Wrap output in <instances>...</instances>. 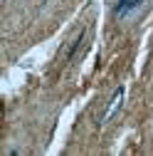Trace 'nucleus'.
<instances>
[{
	"label": "nucleus",
	"instance_id": "1",
	"mask_svg": "<svg viewBox=\"0 0 153 156\" xmlns=\"http://www.w3.org/2000/svg\"><path fill=\"white\" fill-rule=\"evenodd\" d=\"M143 3L146 0H116V5H114V17H116V20H128Z\"/></svg>",
	"mask_w": 153,
	"mask_h": 156
},
{
	"label": "nucleus",
	"instance_id": "2",
	"mask_svg": "<svg viewBox=\"0 0 153 156\" xmlns=\"http://www.w3.org/2000/svg\"><path fill=\"white\" fill-rule=\"evenodd\" d=\"M121 99H124V87H119L116 92H114V99H111L109 109L104 112V116H101V122H109V119H111V116H114V112H116V109L121 107Z\"/></svg>",
	"mask_w": 153,
	"mask_h": 156
},
{
	"label": "nucleus",
	"instance_id": "3",
	"mask_svg": "<svg viewBox=\"0 0 153 156\" xmlns=\"http://www.w3.org/2000/svg\"><path fill=\"white\" fill-rule=\"evenodd\" d=\"M84 37H87V30H82L79 35H76V40L72 42V47H69V52H67V60H72V57L76 55V50L82 47V42H84Z\"/></svg>",
	"mask_w": 153,
	"mask_h": 156
}]
</instances>
